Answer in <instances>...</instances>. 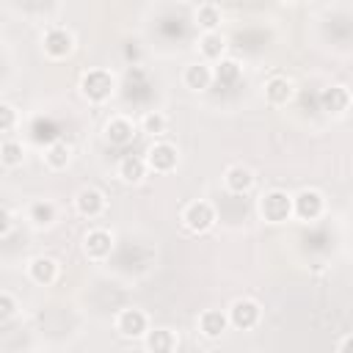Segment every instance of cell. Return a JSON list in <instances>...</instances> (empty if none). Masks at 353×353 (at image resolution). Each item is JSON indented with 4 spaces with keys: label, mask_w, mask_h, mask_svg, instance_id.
I'll return each mask as SVG.
<instances>
[{
    "label": "cell",
    "mask_w": 353,
    "mask_h": 353,
    "mask_svg": "<svg viewBox=\"0 0 353 353\" xmlns=\"http://www.w3.org/2000/svg\"><path fill=\"white\" fill-rule=\"evenodd\" d=\"M41 47H44V52H47L50 58L58 61V58L72 55V50H74V36H72L69 28H63V25H52V28L44 30V36H41Z\"/></svg>",
    "instance_id": "cell-7"
},
{
    "label": "cell",
    "mask_w": 353,
    "mask_h": 353,
    "mask_svg": "<svg viewBox=\"0 0 353 353\" xmlns=\"http://www.w3.org/2000/svg\"><path fill=\"white\" fill-rule=\"evenodd\" d=\"M113 91H116V77H113L108 69H88V72L80 77V94H83L88 102H94V105L110 99Z\"/></svg>",
    "instance_id": "cell-1"
},
{
    "label": "cell",
    "mask_w": 353,
    "mask_h": 353,
    "mask_svg": "<svg viewBox=\"0 0 353 353\" xmlns=\"http://www.w3.org/2000/svg\"><path fill=\"white\" fill-rule=\"evenodd\" d=\"M11 229H14V215H11L8 207H3V210H0V237H8Z\"/></svg>",
    "instance_id": "cell-29"
},
{
    "label": "cell",
    "mask_w": 353,
    "mask_h": 353,
    "mask_svg": "<svg viewBox=\"0 0 353 353\" xmlns=\"http://www.w3.org/2000/svg\"><path fill=\"white\" fill-rule=\"evenodd\" d=\"M69 160H72V146H69L66 141H52V143L47 146V152H44V163H47L52 171L66 168Z\"/></svg>",
    "instance_id": "cell-23"
},
{
    "label": "cell",
    "mask_w": 353,
    "mask_h": 353,
    "mask_svg": "<svg viewBox=\"0 0 353 353\" xmlns=\"http://www.w3.org/2000/svg\"><path fill=\"white\" fill-rule=\"evenodd\" d=\"M108 207V199L99 188L94 185H83L77 193H74V210L83 215V218H99Z\"/></svg>",
    "instance_id": "cell-9"
},
{
    "label": "cell",
    "mask_w": 353,
    "mask_h": 353,
    "mask_svg": "<svg viewBox=\"0 0 353 353\" xmlns=\"http://www.w3.org/2000/svg\"><path fill=\"white\" fill-rule=\"evenodd\" d=\"M350 102H353V94H350V88L347 85H328V88H323L320 91V108L325 110V113H334V116H339V113H345L347 108H350Z\"/></svg>",
    "instance_id": "cell-11"
},
{
    "label": "cell",
    "mask_w": 353,
    "mask_h": 353,
    "mask_svg": "<svg viewBox=\"0 0 353 353\" xmlns=\"http://www.w3.org/2000/svg\"><path fill=\"white\" fill-rule=\"evenodd\" d=\"M143 160H146L149 171H154V174H171V171L176 168V163H179V152H176V146L168 143V141H154V143L146 149Z\"/></svg>",
    "instance_id": "cell-6"
},
{
    "label": "cell",
    "mask_w": 353,
    "mask_h": 353,
    "mask_svg": "<svg viewBox=\"0 0 353 353\" xmlns=\"http://www.w3.org/2000/svg\"><path fill=\"white\" fill-rule=\"evenodd\" d=\"M221 19H223V14H221V8H218L215 3H201V6L196 8V25H199L204 33H215L218 25H221Z\"/></svg>",
    "instance_id": "cell-24"
},
{
    "label": "cell",
    "mask_w": 353,
    "mask_h": 353,
    "mask_svg": "<svg viewBox=\"0 0 353 353\" xmlns=\"http://www.w3.org/2000/svg\"><path fill=\"white\" fill-rule=\"evenodd\" d=\"M135 138V121L127 116H110L105 124V141L110 146H127Z\"/></svg>",
    "instance_id": "cell-13"
},
{
    "label": "cell",
    "mask_w": 353,
    "mask_h": 353,
    "mask_svg": "<svg viewBox=\"0 0 353 353\" xmlns=\"http://www.w3.org/2000/svg\"><path fill=\"white\" fill-rule=\"evenodd\" d=\"M256 210H259V215L268 223H284V221H290V215H295L292 196L287 190H268V193H262L259 201H256Z\"/></svg>",
    "instance_id": "cell-2"
},
{
    "label": "cell",
    "mask_w": 353,
    "mask_h": 353,
    "mask_svg": "<svg viewBox=\"0 0 353 353\" xmlns=\"http://www.w3.org/2000/svg\"><path fill=\"white\" fill-rule=\"evenodd\" d=\"M226 314H229V325H234L237 331H251L262 320V306L254 298H234Z\"/></svg>",
    "instance_id": "cell-4"
},
{
    "label": "cell",
    "mask_w": 353,
    "mask_h": 353,
    "mask_svg": "<svg viewBox=\"0 0 353 353\" xmlns=\"http://www.w3.org/2000/svg\"><path fill=\"white\" fill-rule=\"evenodd\" d=\"M212 74H215V83H218V85L232 88V85L240 83V77H243V66H240L234 58H223V61H218V63L212 66Z\"/></svg>",
    "instance_id": "cell-22"
},
{
    "label": "cell",
    "mask_w": 353,
    "mask_h": 353,
    "mask_svg": "<svg viewBox=\"0 0 353 353\" xmlns=\"http://www.w3.org/2000/svg\"><path fill=\"white\" fill-rule=\"evenodd\" d=\"M182 226L190 232V234H207L212 226H215V207L204 199H196L190 201L185 210H182Z\"/></svg>",
    "instance_id": "cell-3"
},
{
    "label": "cell",
    "mask_w": 353,
    "mask_h": 353,
    "mask_svg": "<svg viewBox=\"0 0 353 353\" xmlns=\"http://www.w3.org/2000/svg\"><path fill=\"white\" fill-rule=\"evenodd\" d=\"M146 171H149V165H146V160L138 157V154H124V157L119 160V165H116V176H119L124 185H138V182L146 176Z\"/></svg>",
    "instance_id": "cell-17"
},
{
    "label": "cell",
    "mask_w": 353,
    "mask_h": 353,
    "mask_svg": "<svg viewBox=\"0 0 353 353\" xmlns=\"http://www.w3.org/2000/svg\"><path fill=\"white\" fill-rule=\"evenodd\" d=\"M336 353H353V334L339 342V350H336Z\"/></svg>",
    "instance_id": "cell-30"
},
{
    "label": "cell",
    "mask_w": 353,
    "mask_h": 353,
    "mask_svg": "<svg viewBox=\"0 0 353 353\" xmlns=\"http://www.w3.org/2000/svg\"><path fill=\"white\" fill-rule=\"evenodd\" d=\"M254 182H256L254 171H251L248 165H243V163H234V165H229V168L223 171V185H226V190L234 193V196L248 193V190L254 188Z\"/></svg>",
    "instance_id": "cell-12"
},
{
    "label": "cell",
    "mask_w": 353,
    "mask_h": 353,
    "mask_svg": "<svg viewBox=\"0 0 353 353\" xmlns=\"http://www.w3.org/2000/svg\"><path fill=\"white\" fill-rule=\"evenodd\" d=\"M113 251V234L108 229H91L83 237V254L91 262H105Z\"/></svg>",
    "instance_id": "cell-10"
},
{
    "label": "cell",
    "mask_w": 353,
    "mask_h": 353,
    "mask_svg": "<svg viewBox=\"0 0 353 353\" xmlns=\"http://www.w3.org/2000/svg\"><path fill=\"white\" fill-rule=\"evenodd\" d=\"M143 342H146L149 353H176V347H179V339L171 328H152L143 336Z\"/></svg>",
    "instance_id": "cell-20"
},
{
    "label": "cell",
    "mask_w": 353,
    "mask_h": 353,
    "mask_svg": "<svg viewBox=\"0 0 353 353\" xmlns=\"http://www.w3.org/2000/svg\"><path fill=\"white\" fill-rule=\"evenodd\" d=\"M28 221L36 226V229H47L58 221V207L50 201V199H36L30 201L28 207Z\"/></svg>",
    "instance_id": "cell-19"
},
{
    "label": "cell",
    "mask_w": 353,
    "mask_h": 353,
    "mask_svg": "<svg viewBox=\"0 0 353 353\" xmlns=\"http://www.w3.org/2000/svg\"><path fill=\"white\" fill-rule=\"evenodd\" d=\"M199 52H201V61L210 63V66H215L218 61H223V52H226V39H223V33H221V30H215V33H201V39H199Z\"/></svg>",
    "instance_id": "cell-18"
},
{
    "label": "cell",
    "mask_w": 353,
    "mask_h": 353,
    "mask_svg": "<svg viewBox=\"0 0 353 353\" xmlns=\"http://www.w3.org/2000/svg\"><path fill=\"white\" fill-rule=\"evenodd\" d=\"M292 94H295V88L287 77H270L265 83V102L273 108H284L292 99Z\"/></svg>",
    "instance_id": "cell-21"
},
{
    "label": "cell",
    "mask_w": 353,
    "mask_h": 353,
    "mask_svg": "<svg viewBox=\"0 0 353 353\" xmlns=\"http://www.w3.org/2000/svg\"><path fill=\"white\" fill-rule=\"evenodd\" d=\"M17 312H19L17 298H14L8 290H3V292H0V323H8L11 317H17Z\"/></svg>",
    "instance_id": "cell-27"
},
{
    "label": "cell",
    "mask_w": 353,
    "mask_h": 353,
    "mask_svg": "<svg viewBox=\"0 0 353 353\" xmlns=\"http://www.w3.org/2000/svg\"><path fill=\"white\" fill-rule=\"evenodd\" d=\"M226 328H229V314L226 312H221V309H204L199 314V331H201V336L221 339L226 334Z\"/></svg>",
    "instance_id": "cell-16"
},
{
    "label": "cell",
    "mask_w": 353,
    "mask_h": 353,
    "mask_svg": "<svg viewBox=\"0 0 353 353\" xmlns=\"http://www.w3.org/2000/svg\"><path fill=\"white\" fill-rule=\"evenodd\" d=\"M292 210L301 221H317L325 212V196L314 188H303L292 196Z\"/></svg>",
    "instance_id": "cell-8"
},
{
    "label": "cell",
    "mask_w": 353,
    "mask_h": 353,
    "mask_svg": "<svg viewBox=\"0 0 353 353\" xmlns=\"http://www.w3.org/2000/svg\"><path fill=\"white\" fill-rule=\"evenodd\" d=\"M17 127V108L11 102H0V132H11Z\"/></svg>",
    "instance_id": "cell-28"
},
{
    "label": "cell",
    "mask_w": 353,
    "mask_h": 353,
    "mask_svg": "<svg viewBox=\"0 0 353 353\" xmlns=\"http://www.w3.org/2000/svg\"><path fill=\"white\" fill-rule=\"evenodd\" d=\"M182 83H185L190 91H207V88L215 83L212 66L204 63V61H193V63H188L185 72H182Z\"/></svg>",
    "instance_id": "cell-14"
},
{
    "label": "cell",
    "mask_w": 353,
    "mask_h": 353,
    "mask_svg": "<svg viewBox=\"0 0 353 353\" xmlns=\"http://www.w3.org/2000/svg\"><path fill=\"white\" fill-rule=\"evenodd\" d=\"M22 157H25V152H22V143H19V141L6 138V141L0 143V163H3V168H17V165H22Z\"/></svg>",
    "instance_id": "cell-26"
},
{
    "label": "cell",
    "mask_w": 353,
    "mask_h": 353,
    "mask_svg": "<svg viewBox=\"0 0 353 353\" xmlns=\"http://www.w3.org/2000/svg\"><path fill=\"white\" fill-rule=\"evenodd\" d=\"M141 130L146 132V135H165V130H168V116L163 113V110H146L143 116H141Z\"/></svg>",
    "instance_id": "cell-25"
},
{
    "label": "cell",
    "mask_w": 353,
    "mask_h": 353,
    "mask_svg": "<svg viewBox=\"0 0 353 353\" xmlns=\"http://www.w3.org/2000/svg\"><path fill=\"white\" fill-rule=\"evenodd\" d=\"M116 331L124 336V339H143L152 328H149V314L143 309H135V306H127L116 314L113 320Z\"/></svg>",
    "instance_id": "cell-5"
},
{
    "label": "cell",
    "mask_w": 353,
    "mask_h": 353,
    "mask_svg": "<svg viewBox=\"0 0 353 353\" xmlns=\"http://www.w3.org/2000/svg\"><path fill=\"white\" fill-rule=\"evenodd\" d=\"M58 273H61V265L52 259V256H33L30 262H28V276H30V281H36V284H41V287H47V284H52L55 279H58Z\"/></svg>",
    "instance_id": "cell-15"
}]
</instances>
